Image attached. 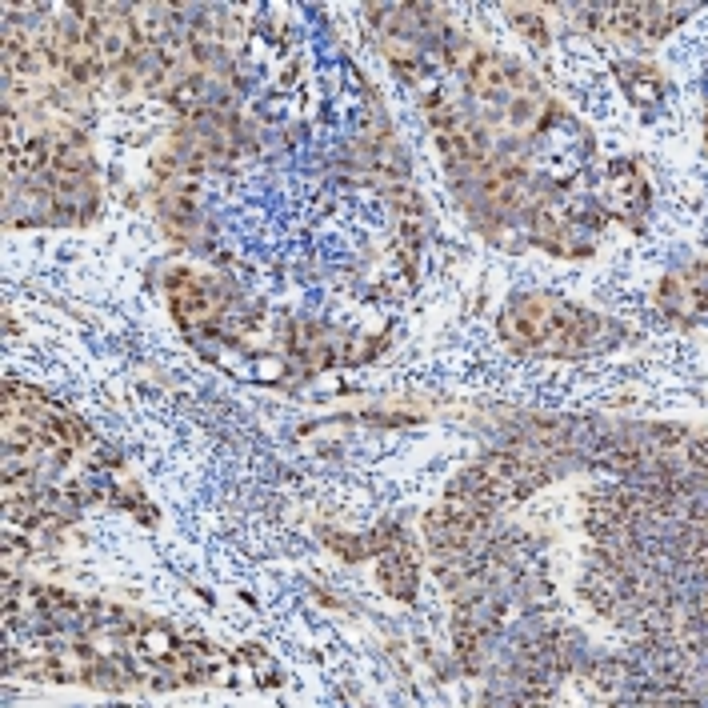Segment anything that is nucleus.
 <instances>
[{
    "label": "nucleus",
    "mask_w": 708,
    "mask_h": 708,
    "mask_svg": "<svg viewBox=\"0 0 708 708\" xmlns=\"http://www.w3.org/2000/svg\"><path fill=\"white\" fill-rule=\"evenodd\" d=\"M412 560L404 556V552H388L384 560H380V580H384V588L388 592H396V596H412Z\"/></svg>",
    "instance_id": "nucleus-8"
},
{
    "label": "nucleus",
    "mask_w": 708,
    "mask_h": 708,
    "mask_svg": "<svg viewBox=\"0 0 708 708\" xmlns=\"http://www.w3.org/2000/svg\"><path fill=\"white\" fill-rule=\"evenodd\" d=\"M600 196H604V204H608L616 216H632V212L648 200V184L640 180V172H636L632 160H616V164L604 172Z\"/></svg>",
    "instance_id": "nucleus-3"
},
{
    "label": "nucleus",
    "mask_w": 708,
    "mask_h": 708,
    "mask_svg": "<svg viewBox=\"0 0 708 708\" xmlns=\"http://www.w3.org/2000/svg\"><path fill=\"white\" fill-rule=\"evenodd\" d=\"M500 332L508 344L516 348H544V352H576L588 324H584V312L572 308L568 300H556V296H544V292H532V296H520L504 308L500 316Z\"/></svg>",
    "instance_id": "nucleus-1"
},
{
    "label": "nucleus",
    "mask_w": 708,
    "mask_h": 708,
    "mask_svg": "<svg viewBox=\"0 0 708 708\" xmlns=\"http://www.w3.org/2000/svg\"><path fill=\"white\" fill-rule=\"evenodd\" d=\"M140 648H144V656H152V660H172V656H176V644H172V636H168L160 624L144 628Z\"/></svg>",
    "instance_id": "nucleus-10"
},
{
    "label": "nucleus",
    "mask_w": 708,
    "mask_h": 708,
    "mask_svg": "<svg viewBox=\"0 0 708 708\" xmlns=\"http://www.w3.org/2000/svg\"><path fill=\"white\" fill-rule=\"evenodd\" d=\"M60 68L68 72V80L92 84V80L100 76L104 60H100V52H96L92 40H84L76 28H64V32H60Z\"/></svg>",
    "instance_id": "nucleus-4"
},
{
    "label": "nucleus",
    "mask_w": 708,
    "mask_h": 708,
    "mask_svg": "<svg viewBox=\"0 0 708 708\" xmlns=\"http://www.w3.org/2000/svg\"><path fill=\"white\" fill-rule=\"evenodd\" d=\"M388 204L396 208V216H420V196L412 184H388Z\"/></svg>",
    "instance_id": "nucleus-11"
},
{
    "label": "nucleus",
    "mask_w": 708,
    "mask_h": 708,
    "mask_svg": "<svg viewBox=\"0 0 708 708\" xmlns=\"http://www.w3.org/2000/svg\"><path fill=\"white\" fill-rule=\"evenodd\" d=\"M168 300H172V316L180 324H208L220 312V292L212 280H200L192 272H176L168 280Z\"/></svg>",
    "instance_id": "nucleus-2"
},
{
    "label": "nucleus",
    "mask_w": 708,
    "mask_h": 708,
    "mask_svg": "<svg viewBox=\"0 0 708 708\" xmlns=\"http://www.w3.org/2000/svg\"><path fill=\"white\" fill-rule=\"evenodd\" d=\"M464 80H468V88H472L476 96H484V100H500V96L508 92L512 72H508L496 56L468 52V56H464Z\"/></svg>",
    "instance_id": "nucleus-5"
},
{
    "label": "nucleus",
    "mask_w": 708,
    "mask_h": 708,
    "mask_svg": "<svg viewBox=\"0 0 708 708\" xmlns=\"http://www.w3.org/2000/svg\"><path fill=\"white\" fill-rule=\"evenodd\" d=\"M128 28H132V40H144V44H160L164 36H172L168 8L160 4H136L128 12Z\"/></svg>",
    "instance_id": "nucleus-6"
},
{
    "label": "nucleus",
    "mask_w": 708,
    "mask_h": 708,
    "mask_svg": "<svg viewBox=\"0 0 708 708\" xmlns=\"http://www.w3.org/2000/svg\"><path fill=\"white\" fill-rule=\"evenodd\" d=\"M684 440H688L684 428H672V424H652V428H648V444H652L656 452H672V448H680Z\"/></svg>",
    "instance_id": "nucleus-12"
},
{
    "label": "nucleus",
    "mask_w": 708,
    "mask_h": 708,
    "mask_svg": "<svg viewBox=\"0 0 708 708\" xmlns=\"http://www.w3.org/2000/svg\"><path fill=\"white\" fill-rule=\"evenodd\" d=\"M128 44H132V28H128V16H116V12H108V20H104V32H100V40H96V52H100V60H104V64H116V60H124Z\"/></svg>",
    "instance_id": "nucleus-7"
},
{
    "label": "nucleus",
    "mask_w": 708,
    "mask_h": 708,
    "mask_svg": "<svg viewBox=\"0 0 708 708\" xmlns=\"http://www.w3.org/2000/svg\"><path fill=\"white\" fill-rule=\"evenodd\" d=\"M24 556H28V544H24L20 536H8V540H4V568L12 572V568L24 560Z\"/></svg>",
    "instance_id": "nucleus-14"
},
{
    "label": "nucleus",
    "mask_w": 708,
    "mask_h": 708,
    "mask_svg": "<svg viewBox=\"0 0 708 708\" xmlns=\"http://www.w3.org/2000/svg\"><path fill=\"white\" fill-rule=\"evenodd\" d=\"M512 24H516V28H524L532 44H544V40H548V32H544V24H540V16H536V12H512Z\"/></svg>",
    "instance_id": "nucleus-13"
},
{
    "label": "nucleus",
    "mask_w": 708,
    "mask_h": 708,
    "mask_svg": "<svg viewBox=\"0 0 708 708\" xmlns=\"http://www.w3.org/2000/svg\"><path fill=\"white\" fill-rule=\"evenodd\" d=\"M620 80H624V88H628V96L636 100V104H644V100H656V92H660V80H656V72H636V64H620Z\"/></svg>",
    "instance_id": "nucleus-9"
}]
</instances>
